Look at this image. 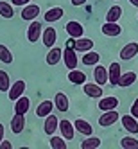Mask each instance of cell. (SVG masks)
Returning a JSON list of instances; mask_svg holds the SVG:
<instances>
[{
	"label": "cell",
	"instance_id": "cell-7",
	"mask_svg": "<svg viewBox=\"0 0 138 149\" xmlns=\"http://www.w3.org/2000/svg\"><path fill=\"white\" fill-rule=\"evenodd\" d=\"M43 130L47 135H54L56 130H59V119L54 115V113H50L45 117V124H43Z\"/></svg>",
	"mask_w": 138,
	"mask_h": 149
},
{
	"label": "cell",
	"instance_id": "cell-15",
	"mask_svg": "<svg viewBox=\"0 0 138 149\" xmlns=\"http://www.w3.org/2000/svg\"><path fill=\"white\" fill-rule=\"evenodd\" d=\"M41 38H43L45 47L52 49V47H54V43H56V40H58V33H56V29H54V27H47V29L43 31V34H41Z\"/></svg>",
	"mask_w": 138,
	"mask_h": 149
},
{
	"label": "cell",
	"instance_id": "cell-29",
	"mask_svg": "<svg viewBox=\"0 0 138 149\" xmlns=\"http://www.w3.org/2000/svg\"><path fill=\"white\" fill-rule=\"evenodd\" d=\"M95 147H101V138L99 136H88L86 140L81 142V149H95Z\"/></svg>",
	"mask_w": 138,
	"mask_h": 149
},
{
	"label": "cell",
	"instance_id": "cell-39",
	"mask_svg": "<svg viewBox=\"0 0 138 149\" xmlns=\"http://www.w3.org/2000/svg\"><path fill=\"white\" fill-rule=\"evenodd\" d=\"M4 131H6V130H4V124H0V142L4 140Z\"/></svg>",
	"mask_w": 138,
	"mask_h": 149
},
{
	"label": "cell",
	"instance_id": "cell-26",
	"mask_svg": "<svg viewBox=\"0 0 138 149\" xmlns=\"http://www.w3.org/2000/svg\"><path fill=\"white\" fill-rule=\"evenodd\" d=\"M117 106H119V99L117 97H106V99H101L99 110L101 111H108V110H115Z\"/></svg>",
	"mask_w": 138,
	"mask_h": 149
},
{
	"label": "cell",
	"instance_id": "cell-38",
	"mask_svg": "<svg viewBox=\"0 0 138 149\" xmlns=\"http://www.w3.org/2000/svg\"><path fill=\"white\" fill-rule=\"evenodd\" d=\"M70 2H72V6L79 7V6H83V4H86V0H70Z\"/></svg>",
	"mask_w": 138,
	"mask_h": 149
},
{
	"label": "cell",
	"instance_id": "cell-11",
	"mask_svg": "<svg viewBox=\"0 0 138 149\" xmlns=\"http://www.w3.org/2000/svg\"><path fill=\"white\" fill-rule=\"evenodd\" d=\"M59 131L61 135L65 136V140H72L74 138V133H76V126H74L70 120H59Z\"/></svg>",
	"mask_w": 138,
	"mask_h": 149
},
{
	"label": "cell",
	"instance_id": "cell-12",
	"mask_svg": "<svg viewBox=\"0 0 138 149\" xmlns=\"http://www.w3.org/2000/svg\"><path fill=\"white\" fill-rule=\"evenodd\" d=\"M122 126H124V130H127L133 135L138 133V119L135 115H124L122 117Z\"/></svg>",
	"mask_w": 138,
	"mask_h": 149
},
{
	"label": "cell",
	"instance_id": "cell-30",
	"mask_svg": "<svg viewBox=\"0 0 138 149\" xmlns=\"http://www.w3.org/2000/svg\"><path fill=\"white\" fill-rule=\"evenodd\" d=\"M50 147L52 149H67L65 136H54V135H50Z\"/></svg>",
	"mask_w": 138,
	"mask_h": 149
},
{
	"label": "cell",
	"instance_id": "cell-16",
	"mask_svg": "<svg viewBox=\"0 0 138 149\" xmlns=\"http://www.w3.org/2000/svg\"><path fill=\"white\" fill-rule=\"evenodd\" d=\"M122 33V27L117 24V22H106L102 25V34L106 36H110V38H115V36H119Z\"/></svg>",
	"mask_w": 138,
	"mask_h": 149
},
{
	"label": "cell",
	"instance_id": "cell-32",
	"mask_svg": "<svg viewBox=\"0 0 138 149\" xmlns=\"http://www.w3.org/2000/svg\"><path fill=\"white\" fill-rule=\"evenodd\" d=\"M11 84H9V74L6 70H0V92H9Z\"/></svg>",
	"mask_w": 138,
	"mask_h": 149
},
{
	"label": "cell",
	"instance_id": "cell-33",
	"mask_svg": "<svg viewBox=\"0 0 138 149\" xmlns=\"http://www.w3.org/2000/svg\"><path fill=\"white\" fill-rule=\"evenodd\" d=\"M15 11H13V6H9L7 2H0V16L4 18H13Z\"/></svg>",
	"mask_w": 138,
	"mask_h": 149
},
{
	"label": "cell",
	"instance_id": "cell-13",
	"mask_svg": "<svg viewBox=\"0 0 138 149\" xmlns=\"http://www.w3.org/2000/svg\"><path fill=\"white\" fill-rule=\"evenodd\" d=\"M110 86H119L120 83V76H122V70L119 63H111L110 65Z\"/></svg>",
	"mask_w": 138,
	"mask_h": 149
},
{
	"label": "cell",
	"instance_id": "cell-28",
	"mask_svg": "<svg viewBox=\"0 0 138 149\" xmlns=\"http://www.w3.org/2000/svg\"><path fill=\"white\" fill-rule=\"evenodd\" d=\"M136 81V74L135 72H126L120 76V83H119V86L126 88V86H131V84H135Z\"/></svg>",
	"mask_w": 138,
	"mask_h": 149
},
{
	"label": "cell",
	"instance_id": "cell-27",
	"mask_svg": "<svg viewBox=\"0 0 138 149\" xmlns=\"http://www.w3.org/2000/svg\"><path fill=\"white\" fill-rule=\"evenodd\" d=\"M120 16H122V7L113 6V7H110V11L106 13V22H119Z\"/></svg>",
	"mask_w": 138,
	"mask_h": 149
},
{
	"label": "cell",
	"instance_id": "cell-9",
	"mask_svg": "<svg viewBox=\"0 0 138 149\" xmlns=\"http://www.w3.org/2000/svg\"><path fill=\"white\" fill-rule=\"evenodd\" d=\"M93 77H95V83H99L101 86H102V84H106V83L110 81V72H108V68L102 67V65H95Z\"/></svg>",
	"mask_w": 138,
	"mask_h": 149
},
{
	"label": "cell",
	"instance_id": "cell-5",
	"mask_svg": "<svg viewBox=\"0 0 138 149\" xmlns=\"http://www.w3.org/2000/svg\"><path fill=\"white\" fill-rule=\"evenodd\" d=\"M117 120H119V113H117L115 110H108V111H104L101 117H99V124L102 127H110L113 126Z\"/></svg>",
	"mask_w": 138,
	"mask_h": 149
},
{
	"label": "cell",
	"instance_id": "cell-34",
	"mask_svg": "<svg viewBox=\"0 0 138 149\" xmlns=\"http://www.w3.org/2000/svg\"><path fill=\"white\" fill-rule=\"evenodd\" d=\"M0 61L2 63H13V54L6 45H0Z\"/></svg>",
	"mask_w": 138,
	"mask_h": 149
},
{
	"label": "cell",
	"instance_id": "cell-37",
	"mask_svg": "<svg viewBox=\"0 0 138 149\" xmlns=\"http://www.w3.org/2000/svg\"><path fill=\"white\" fill-rule=\"evenodd\" d=\"M0 149H13V144L7 142V140H2L0 142Z\"/></svg>",
	"mask_w": 138,
	"mask_h": 149
},
{
	"label": "cell",
	"instance_id": "cell-22",
	"mask_svg": "<svg viewBox=\"0 0 138 149\" xmlns=\"http://www.w3.org/2000/svg\"><path fill=\"white\" fill-rule=\"evenodd\" d=\"M74 126H76V130H77L81 135H84V136H90V135L93 133L92 124H90V122H86V120H83V119H77L76 122H74Z\"/></svg>",
	"mask_w": 138,
	"mask_h": 149
},
{
	"label": "cell",
	"instance_id": "cell-40",
	"mask_svg": "<svg viewBox=\"0 0 138 149\" xmlns=\"http://www.w3.org/2000/svg\"><path fill=\"white\" fill-rule=\"evenodd\" d=\"M129 2H131L133 6H136V7H138V0H129Z\"/></svg>",
	"mask_w": 138,
	"mask_h": 149
},
{
	"label": "cell",
	"instance_id": "cell-18",
	"mask_svg": "<svg viewBox=\"0 0 138 149\" xmlns=\"http://www.w3.org/2000/svg\"><path fill=\"white\" fill-rule=\"evenodd\" d=\"M99 59H101V54H99V52H95V50L84 52V56L81 58L83 65H86V67H95V65L99 63Z\"/></svg>",
	"mask_w": 138,
	"mask_h": 149
},
{
	"label": "cell",
	"instance_id": "cell-23",
	"mask_svg": "<svg viewBox=\"0 0 138 149\" xmlns=\"http://www.w3.org/2000/svg\"><path fill=\"white\" fill-rule=\"evenodd\" d=\"M29 108H31V99H27L25 95H22L20 99H16V102H15V113H27L29 111Z\"/></svg>",
	"mask_w": 138,
	"mask_h": 149
},
{
	"label": "cell",
	"instance_id": "cell-1",
	"mask_svg": "<svg viewBox=\"0 0 138 149\" xmlns=\"http://www.w3.org/2000/svg\"><path fill=\"white\" fill-rule=\"evenodd\" d=\"M76 49H72V47H65V50H63V61H65V65L68 70H74V68H77L79 65V59H77V54H76Z\"/></svg>",
	"mask_w": 138,
	"mask_h": 149
},
{
	"label": "cell",
	"instance_id": "cell-24",
	"mask_svg": "<svg viewBox=\"0 0 138 149\" xmlns=\"http://www.w3.org/2000/svg\"><path fill=\"white\" fill-rule=\"evenodd\" d=\"M68 81L74 83V84H84L86 83V74L77 70V68H74V70L68 72Z\"/></svg>",
	"mask_w": 138,
	"mask_h": 149
},
{
	"label": "cell",
	"instance_id": "cell-36",
	"mask_svg": "<svg viewBox=\"0 0 138 149\" xmlns=\"http://www.w3.org/2000/svg\"><path fill=\"white\" fill-rule=\"evenodd\" d=\"M11 4L13 6H27V4H31V0H11Z\"/></svg>",
	"mask_w": 138,
	"mask_h": 149
},
{
	"label": "cell",
	"instance_id": "cell-35",
	"mask_svg": "<svg viewBox=\"0 0 138 149\" xmlns=\"http://www.w3.org/2000/svg\"><path fill=\"white\" fill-rule=\"evenodd\" d=\"M129 113H131V115H135L136 119H138V99L131 104V111H129Z\"/></svg>",
	"mask_w": 138,
	"mask_h": 149
},
{
	"label": "cell",
	"instance_id": "cell-6",
	"mask_svg": "<svg viewBox=\"0 0 138 149\" xmlns=\"http://www.w3.org/2000/svg\"><path fill=\"white\" fill-rule=\"evenodd\" d=\"M136 54H138V43H136V41H129L127 45L122 47V50H120V59H124V61L133 59Z\"/></svg>",
	"mask_w": 138,
	"mask_h": 149
},
{
	"label": "cell",
	"instance_id": "cell-10",
	"mask_svg": "<svg viewBox=\"0 0 138 149\" xmlns=\"http://www.w3.org/2000/svg\"><path fill=\"white\" fill-rule=\"evenodd\" d=\"M40 15V6L36 4H27L24 9H22V20H29V22H33L36 20Z\"/></svg>",
	"mask_w": 138,
	"mask_h": 149
},
{
	"label": "cell",
	"instance_id": "cell-8",
	"mask_svg": "<svg viewBox=\"0 0 138 149\" xmlns=\"http://www.w3.org/2000/svg\"><path fill=\"white\" fill-rule=\"evenodd\" d=\"M65 31H67V34L72 36V38H81V36L84 34V27H83L79 22H76V20H72V22H67Z\"/></svg>",
	"mask_w": 138,
	"mask_h": 149
},
{
	"label": "cell",
	"instance_id": "cell-31",
	"mask_svg": "<svg viewBox=\"0 0 138 149\" xmlns=\"http://www.w3.org/2000/svg\"><path fill=\"white\" fill-rule=\"evenodd\" d=\"M120 147L124 149H138V140L133 136H124L120 140Z\"/></svg>",
	"mask_w": 138,
	"mask_h": 149
},
{
	"label": "cell",
	"instance_id": "cell-21",
	"mask_svg": "<svg viewBox=\"0 0 138 149\" xmlns=\"http://www.w3.org/2000/svg\"><path fill=\"white\" fill-rule=\"evenodd\" d=\"M61 59H63V50L58 49V47H52L49 50V54H47V63L50 67H54V65H58Z\"/></svg>",
	"mask_w": 138,
	"mask_h": 149
},
{
	"label": "cell",
	"instance_id": "cell-3",
	"mask_svg": "<svg viewBox=\"0 0 138 149\" xmlns=\"http://www.w3.org/2000/svg\"><path fill=\"white\" fill-rule=\"evenodd\" d=\"M83 90H84V93H86L88 97H92V99H101L102 95H104L102 86H101L99 83H84V84H83Z\"/></svg>",
	"mask_w": 138,
	"mask_h": 149
},
{
	"label": "cell",
	"instance_id": "cell-20",
	"mask_svg": "<svg viewBox=\"0 0 138 149\" xmlns=\"http://www.w3.org/2000/svg\"><path fill=\"white\" fill-rule=\"evenodd\" d=\"M76 49L77 52H88V50H92L93 49V40H90V38H76Z\"/></svg>",
	"mask_w": 138,
	"mask_h": 149
},
{
	"label": "cell",
	"instance_id": "cell-14",
	"mask_svg": "<svg viewBox=\"0 0 138 149\" xmlns=\"http://www.w3.org/2000/svg\"><path fill=\"white\" fill-rule=\"evenodd\" d=\"M25 127V115L24 113H15V117L11 119V131L13 133H22Z\"/></svg>",
	"mask_w": 138,
	"mask_h": 149
},
{
	"label": "cell",
	"instance_id": "cell-19",
	"mask_svg": "<svg viewBox=\"0 0 138 149\" xmlns=\"http://www.w3.org/2000/svg\"><path fill=\"white\" fill-rule=\"evenodd\" d=\"M63 15H65V11H63L61 7H50L49 11L45 13V22L54 24V22H58V20L63 18Z\"/></svg>",
	"mask_w": 138,
	"mask_h": 149
},
{
	"label": "cell",
	"instance_id": "cell-2",
	"mask_svg": "<svg viewBox=\"0 0 138 149\" xmlns=\"http://www.w3.org/2000/svg\"><path fill=\"white\" fill-rule=\"evenodd\" d=\"M41 34H43V25H41L38 20H33L27 29V38L31 43H34V41H38V38H41Z\"/></svg>",
	"mask_w": 138,
	"mask_h": 149
},
{
	"label": "cell",
	"instance_id": "cell-4",
	"mask_svg": "<svg viewBox=\"0 0 138 149\" xmlns=\"http://www.w3.org/2000/svg\"><path fill=\"white\" fill-rule=\"evenodd\" d=\"M25 81L24 79H18L15 84H11V88H9V99L11 101H16V99H20L24 95V92H25Z\"/></svg>",
	"mask_w": 138,
	"mask_h": 149
},
{
	"label": "cell",
	"instance_id": "cell-17",
	"mask_svg": "<svg viewBox=\"0 0 138 149\" xmlns=\"http://www.w3.org/2000/svg\"><path fill=\"white\" fill-rule=\"evenodd\" d=\"M54 106L59 110V111H68V108H70V101H68V97L63 92H59V93H56V97H54Z\"/></svg>",
	"mask_w": 138,
	"mask_h": 149
},
{
	"label": "cell",
	"instance_id": "cell-25",
	"mask_svg": "<svg viewBox=\"0 0 138 149\" xmlns=\"http://www.w3.org/2000/svg\"><path fill=\"white\" fill-rule=\"evenodd\" d=\"M52 108H54V104L52 101H43L36 106V117H47L52 113Z\"/></svg>",
	"mask_w": 138,
	"mask_h": 149
}]
</instances>
